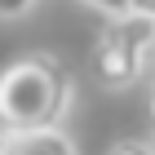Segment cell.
I'll list each match as a JSON object with an SVG mask.
<instances>
[{"label":"cell","mask_w":155,"mask_h":155,"mask_svg":"<svg viewBox=\"0 0 155 155\" xmlns=\"http://www.w3.org/2000/svg\"><path fill=\"white\" fill-rule=\"evenodd\" d=\"M0 155H75V137L62 124H31V129L0 124Z\"/></svg>","instance_id":"3"},{"label":"cell","mask_w":155,"mask_h":155,"mask_svg":"<svg viewBox=\"0 0 155 155\" xmlns=\"http://www.w3.org/2000/svg\"><path fill=\"white\" fill-rule=\"evenodd\" d=\"M133 13H142V18H155V0H133Z\"/></svg>","instance_id":"6"},{"label":"cell","mask_w":155,"mask_h":155,"mask_svg":"<svg viewBox=\"0 0 155 155\" xmlns=\"http://www.w3.org/2000/svg\"><path fill=\"white\" fill-rule=\"evenodd\" d=\"M151 49H155V18L142 13H111L93 40V75L102 89L120 93L133 89L151 71Z\"/></svg>","instance_id":"2"},{"label":"cell","mask_w":155,"mask_h":155,"mask_svg":"<svg viewBox=\"0 0 155 155\" xmlns=\"http://www.w3.org/2000/svg\"><path fill=\"white\" fill-rule=\"evenodd\" d=\"M80 5H89V9H97V13H129L133 9V0H80Z\"/></svg>","instance_id":"5"},{"label":"cell","mask_w":155,"mask_h":155,"mask_svg":"<svg viewBox=\"0 0 155 155\" xmlns=\"http://www.w3.org/2000/svg\"><path fill=\"white\" fill-rule=\"evenodd\" d=\"M71 107V75L53 53H22L0 67V124H58Z\"/></svg>","instance_id":"1"},{"label":"cell","mask_w":155,"mask_h":155,"mask_svg":"<svg viewBox=\"0 0 155 155\" xmlns=\"http://www.w3.org/2000/svg\"><path fill=\"white\" fill-rule=\"evenodd\" d=\"M36 9V0H0V22H18Z\"/></svg>","instance_id":"4"},{"label":"cell","mask_w":155,"mask_h":155,"mask_svg":"<svg viewBox=\"0 0 155 155\" xmlns=\"http://www.w3.org/2000/svg\"><path fill=\"white\" fill-rule=\"evenodd\" d=\"M151 124H155V84H151Z\"/></svg>","instance_id":"7"},{"label":"cell","mask_w":155,"mask_h":155,"mask_svg":"<svg viewBox=\"0 0 155 155\" xmlns=\"http://www.w3.org/2000/svg\"><path fill=\"white\" fill-rule=\"evenodd\" d=\"M151 71H155V49H151Z\"/></svg>","instance_id":"8"}]
</instances>
